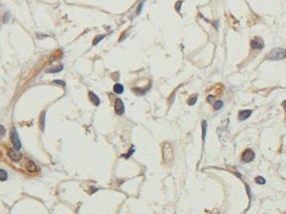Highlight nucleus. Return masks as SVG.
Returning <instances> with one entry per match:
<instances>
[{"label":"nucleus","instance_id":"4be33fe9","mask_svg":"<svg viewBox=\"0 0 286 214\" xmlns=\"http://www.w3.org/2000/svg\"><path fill=\"white\" fill-rule=\"evenodd\" d=\"M214 98H215V96H213V95H209V96L207 97V101L209 103H212L214 100Z\"/></svg>","mask_w":286,"mask_h":214},{"label":"nucleus","instance_id":"423d86ee","mask_svg":"<svg viewBox=\"0 0 286 214\" xmlns=\"http://www.w3.org/2000/svg\"><path fill=\"white\" fill-rule=\"evenodd\" d=\"M251 46L253 49L254 50H261L264 47V43L260 38L259 37H254L253 40L251 41Z\"/></svg>","mask_w":286,"mask_h":214},{"label":"nucleus","instance_id":"ddd939ff","mask_svg":"<svg viewBox=\"0 0 286 214\" xmlns=\"http://www.w3.org/2000/svg\"><path fill=\"white\" fill-rule=\"evenodd\" d=\"M7 179H8V174L6 173V171L3 170V168H0V181H7Z\"/></svg>","mask_w":286,"mask_h":214},{"label":"nucleus","instance_id":"7ed1b4c3","mask_svg":"<svg viewBox=\"0 0 286 214\" xmlns=\"http://www.w3.org/2000/svg\"><path fill=\"white\" fill-rule=\"evenodd\" d=\"M8 157L10 158L13 162H20V160L22 159V154L20 153L19 150H17L15 148H10L8 150Z\"/></svg>","mask_w":286,"mask_h":214},{"label":"nucleus","instance_id":"f8f14e48","mask_svg":"<svg viewBox=\"0 0 286 214\" xmlns=\"http://www.w3.org/2000/svg\"><path fill=\"white\" fill-rule=\"evenodd\" d=\"M206 131H207V122H206V120H203L202 121V140H203V143L205 142Z\"/></svg>","mask_w":286,"mask_h":214},{"label":"nucleus","instance_id":"b1692460","mask_svg":"<svg viewBox=\"0 0 286 214\" xmlns=\"http://www.w3.org/2000/svg\"><path fill=\"white\" fill-rule=\"evenodd\" d=\"M282 106L284 107V110H285V117H286V100H284L282 102Z\"/></svg>","mask_w":286,"mask_h":214},{"label":"nucleus","instance_id":"4468645a","mask_svg":"<svg viewBox=\"0 0 286 214\" xmlns=\"http://www.w3.org/2000/svg\"><path fill=\"white\" fill-rule=\"evenodd\" d=\"M64 69V67L63 66H58V67H53V69H48L47 70V72L48 74H55V72H61V69Z\"/></svg>","mask_w":286,"mask_h":214},{"label":"nucleus","instance_id":"dca6fc26","mask_svg":"<svg viewBox=\"0 0 286 214\" xmlns=\"http://www.w3.org/2000/svg\"><path fill=\"white\" fill-rule=\"evenodd\" d=\"M105 37H106V35H100V36H97V37H95V39L92 42V45H93V46L97 45L99 42H100L101 40H103V39L105 38Z\"/></svg>","mask_w":286,"mask_h":214},{"label":"nucleus","instance_id":"f257e3e1","mask_svg":"<svg viewBox=\"0 0 286 214\" xmlns=\"http://www.w3.org/2000/svg\"><path fill=\"white\" fill-rule=\"evenodd\" d=\"M286 58V50L282 48H275L268 54L267 59L270 61H280Z\"/></svg>","mask_w":286,"mask_h":214},{"label":"nucleus","instance_id":"9d476101","mask_svg":"<svg viewBox=\"0 0 286 214\" xmlns=\"http://www.w3.org/2000/svg\"><path fill=\"white\" fill-rule=\"evenodd\" d=\"M46 113L47 111L44 110L40 115V129L42 131L45 130V125H46Z\"/></svg>","mask_w":286,"mask_h":214},{"label":"nucleus","instance_id":"39448f33","mask_svg":"<svg viewBox=\"0 0 286 214\" xmlns=\"http://www.w3.org/2000/svg\"><path fill=\"white\" fill-rule=\"evenodd\" d=\"M114 109H115V112L118 115H123L124 112H125V106H124L123 101H122L121 99H119V98H117V99L115 100Z\"/></svg>","mask_w":286,"mask_h":214},{"label":"nucleus","instance_id":"a211bd4d","mask_svg":"<svg viewBox=\"0 0 286 214\" xmlns=\"http://www.w3.org/2000/svg\"><path fill=\"white\" fill-rule=\"evenodd\" d=\"M256 182L257 184H265V179H263L262 176H256Z\"/></svg>","mask_w":286,"mask_h":214},{"label":"nucleus","instance_id":"5701e85b","mask_svg":"<svg viewBox=\"0 0 286 214\" xmlns=\"http://www.w3.org/2000/svg\"><path fill=\"white\" fill-rule=\"evenodd\" d=\"M143 5H144V2H141V3H140V5H139L138 11H137V13H138V14H140V13H141V11H142V8H143Z\"/></svg>","mask_w":286,"mask_h":214},{"label":"nucleus","instance_id":"9b49d317","mask_svg":"<svg viewBox=\"0 0 286 214\" xmlns=\"http://www.w3.org/2000/svg\"><path fill=\"white\" fill-rule=\"evenodd\" d=\"M113 90H114L116 94H121L124 92V86L121 83H116L114 87H113Z\"/></svg>","mask_w":286,"mask_h":214},{"label":"nucleus","instance_id":"20e7f679","mask_svg":"<svg viewBox=\"0 0 286 214\" xmlns=\"http://www.w3.org/2000/svg\"><path fill=\"white\" fill-rule=\"evenodd\" d=\"M254 157H256L254 152L253 150H251V149H247L242 154V160L243 163H250L254 159Z\"/></svg>","mask_w":286,"mask_h":214},{"label":"nucleus","instance_id":"f3484780","mask_svg":"<svg viewBox=\"0 0 286 214\" xmlns=\"http://www.w3.org/2000/svg\"><path fill=\"white\" fill-rule=\"evenodd\" d=\"M223 105H224L223 101H221V100L215 101V103H214V109H215V110H220V109L223 107Z\"/></svg>","mask_w":286,"mask_h":214},{"label":"nucleus","instance_id":"6ab92c4d","mask_svg":"<svg viewBox=\"0 0 286 214\" xmlns=\"http://www.w3.org/2000/svg\"><path fill=\"white\" fill-rule=\"evenodd\" d=\"M5 135H6V129L4 126L0 125V138H3Z\"/></svg>","mask_w":286,"mask_h":214},{"label":"nucleus","instance_id":"aec40b11","mask_svg":"<svg viewBox=\"0 0 286 214\" xmlns=\"http://www.w3.org/2000/svg\"><path fill=\"white\" fill-rule=\"evenodd\" d=\"M182 4V1H178L176 4H175V8H176V10H177V12L179 13L180 12V5Z\"/></svg>","mask_w":286,"mask_h":214},{"label":"nucleus","instance_id":"0eeeda50","mask_svg":"<svg viewBox=\"0 0 286 214\" xmlns=\"http://www.w3.org/2000/svg\"><path fill=\"white\" fill-rule=\"evenodd\" d=\"M25 168L29 171V173H35V171L38 170V167L36 166L35 163L33 162V160H31L29 159H27L26 160H25Z\"/></svg>","mask_w":286,"mask_h":214},{"label":"nucleus","instance_id":"1a4fd4ad","mask_svg":"<svg viewBox=\"0 0 286 214\" xmlns=\"http://www.w3.org/2000/svg\"><path fill=\"white\" fill-rule=\"evenodd\" d=\"M251 113H253V111L251 110H240L239 112V120L243 121V120L248 119V118L251 115Z\"/></svg>","mask_w":286,"mask_h":214},{"label":"nucleus","instance_id":"f03ea898","mask_svg":"<svg viewBox=\"0 0 286 214\" xmlns=\"http://www.w3.org/2000/svg\"><path fill=\"white\" fill-rule=\"evenodd\" d=\"M10 139H11V142H12V144L14 146V148L17 149V150H20L22 147V144H21V141H20V139H19L18 133H17L15 128H13L12 130H11Z\"/></svg>","mask_w":286,"mask_h":214},{"label":"nucleus","instance_id":"412c9836","mask_svg":"<svg viewBox=\"0 0 286 214\" xmlns=\"http://www.w3.org/2000/svg\"><path fill=\"white\" fill-rule=\"evenodd\" d=\"M53 83L61 84V86H64V85H66V82H64V81H61V80H55V81H53Z\"/></svg>","mask_w":286,"mask_h":214},{"label":"nucleus","instance_id":"2eb2a0df","mask_svg":"<svg viewBox=\"0 0 286 214\" xmlns=\"http://www.w3.org/2000/svg\"><path fill=\"white\" fill-rule=\"evenodd\" d=\"M197 98H198V95L197 94L192 95V96L189 98L188 101H187L188 105H194V104L196 103V101H197Z\"/></svg>","mask_w":286,"mask_h":214},{"label":"nucleus","instance_id":"6e6552de","mask_svg":"<svg viewBox=\"0 0 286 214\" xmlns=\"http://www.w3.org/2000/svg\"><path fill=\"white\" fill-rule=\"evenodd\" d=\"M88 97H89V100L91 101V102L94 104V105L98 106L99 104H100V99H99V97L94 93V92L89 91L88 92Z\"/></svg>","mask_w":286,"mask_h":214}]
</instances>
